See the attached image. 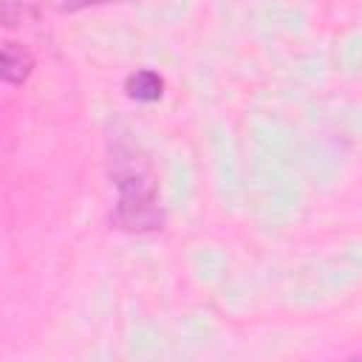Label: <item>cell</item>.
I'll use <instances>...</instances> for the list:
<instances>
[{
    "instance_id": "obj_3",
    "label": "cell",
    "mask_w": 362,
    "mask_h": 362,
    "mask_svg": "<svg viewBox=\"0 0 362 362\" xmlns=\"http://www.w3.org/2000/svg\"><path fill=\"white\" fill-rule=\"evenodd\" d=\"M124 93H127V99L141 102V105L158 102L164 93V76L153 68H139L124 79Z\"/></svg>"
},
{
    "instance_id": "obj_1",
    "label": "cell",
    "mask_w": 362,
    "mask_h": 362,
    "mask_svg": "<svg viewBox=\"0 0 362 362\" xmlns=\"http://www.w3.org/2000/svg\"><path fill=\"white\" fill-rule=\"evenodd\" d=\"M113 187L116 204L110 223L130 235H147L164 226V206L158 201V181L150 173L147 161L133 150L119 144L113 150Z\"/></svg>"
},
{
    "instance_id": "obj_2",
    "label": "cell",
    "mask_w": 362,
    "mask_h": 362,
    "mask_svg": "<svg viewBox=\"0 0 362 362\" xmlns=\"http://www.w3.org/2000/svg\"><path fill=\"white\" fill-rule=\"evenodd\" d=\"M0 74H3V82L6 85H23L31 71H34V57L25 45L20 42H6L3 45V57H0Z\"/></svg>"
}]
</instances>
